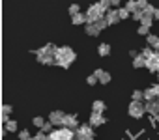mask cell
Here are the masks:
<instances>
[{
	"label": "cell",
	"mask_w": 159,
	"mask_h": 140,
	"mask_svg": "<svg viewBox=\"0 0 159 140\" xmlns=\"http://www.w3.org/2000/svg\"><path fill=\"white\" fill-rule=\"evenodd\" d=\"M54 60H56V65H60L64 69H69V65L77 60V52L71 47H67V45L66 47H58Z\"/></svg>",
	"instance_id": "1"
},
{
	"label": "cell",
	"mask_w": 159,
	"mask_h": 140,
	"mask_svg": "<svg viewBox=\"0 0 159 140\" xmlns=\"http://www.w3.org/2000/svg\"><path fill=\"white\" fill-rule=\"evenodd\" d=\"M101 19H105V11L101 10V6L99 4H92V6H88V10H86V24H94V23H98V21H101Z\"/></svg>",
	"instance_id": "2"
},
{
	"label": "cell",
	"mask_w": 159,
	"mask_h": 140,
	"mask_svg": "<svg viewBox=\"0 0 159 140\" xmlns=\"http://www.w3.org/2000/svg\"><path fill=\"white\" fill-rule=\"evenodd\" d=\"M127 114L135 120H140L146 114V103L144 101H131L127 107Z\"/></svg>",
	"instance_id": "3"
},
{
	"label": "cell",
	"mask_w": 159,
	"mask_h": 140,
	"mask_svg": "<svg viewBox=\"0 0 159 140\" xmlns=\"http://www.w3.org/2000/svg\"><path fill=\"white\" fill-rule=\"evenodd\" d=\"M77 136H83V138H88V140H96L94 127H90L88 123H81V127L77 129Z\"/></svg>",
	"instance_id": "4"
},
{
	"label": "cell",
	"mask_w": 159,
	"mask_h": 140,
	"mask_svg": "<svg viewBox=\"0 0 159 140\" xmlns=\"http://www.w3.org/2000/svg\"><path fill=\"white\" fill-rule=\"evenodd\" d=\"M62 127H67V129H71V131H77L79 127H81V121H79L77 114H66L64 125H62Z\"/></svg>",
	"instance_id": "5"
},
{
	"label": "cell",
	"mask_w": 159,
	"mask_h": 140,
	"mask_svg": "<svg viewBox=\"0 0 159 140\" xmlns=\"http://www.w3.org/2000/svg\"><path fill=\"white\" fill-rule=\"evenodd\" d=\"M64 118H66V114H64L62 110H52V112L49 114V121H51L52 125H56V127H58V125H60V127L64 125Z\"/></svg>",
	"instance_id": "6"
},
{
	"label": "cell",
	"mask_w": 159,
	"mask_h": 140,
	"mask_svg": "<svg viewBox=\"0 0 159 140\" xmlns=\"http://www.w3.org/2000/svg\"><path fill=\"white\" fill-rule=\"evenodd\" d=\"M105 121H107V118H105L103 114H96V112H92V114H90V120H88V125L96 129V127L103 125Z\"/></svg>",
	"instance_id": "7"
},
{
	"label": "cell",
	"mask_w": 159,
	"mask_h": 140,
	"mask_svg": "<svg viewBox=\"0 0 159 140\" xmlns=\"http://www.w3.org/2000/svg\"><path fill=\"white\" fill-rule=\"evenodd\" d=\"M105 19H107V23H109V26H112V24H118L122 19H120V13H118V10H111V11H107L105 13Z\"/></svg>",
	"instance_id": "8"
},
{
	"label": "cell",
	"mask_w": 159,
	"mask_h": 140,
	"mask_svg": "<svg viewBox=\"0 0 159 140\" xmlns=\"http://www.w3.org/2000/svg\"><path fill=\"white\" fill-rule=\"evenodd\" d=\"M146 114H150L152 118L159 116V99H155V101H150V103H146Z\"/></svg>",
	"instance_id": "9"
},
{
	"label": "cell",
	"mask_w": 159,
	"mask_h": 140,
	"mask_svg": "<svg viewBox=\"0 0 159 140\" xmlns=\"http://www.w3.org/2000/svg\"><path fill=\"white\" fill-rule=\"evenodd\" d=\"M146 69L150 73H155L157 75V71H159V63H157V58L155 56H152L150 60H146Z\"/></svg>",
	"instance_id": "10"
},
{
	"label": "cell",
	"mask_w": 159,
	"mask_h": 140,
	"mask_svg": "<svg viewBox=\"0 0 159 140\" xmlns=\"http://www.w3.org/2000/svg\"><path fill=\"white\" fill-rule=\"evenodd\" d=\"M71 23H73L75 26H81V24H84V26H86V23H88V21H86V13H83V11H81V13L73 15V17H71Z\"/></svg>",
	"instance_id": "11"
},
{
	"label": "cell",
	"mask_w": 159,
	"mask_h": 140,
	"mask_svg": "<svg viewBox=\"0 0 159 140\" xmlns=\"http://www.w3.org/2000/svg\"><path fill=\"white\" fill-rule=\"evenodd\" d=\"M105 108H107V105H105L101 99H96V101L92 103V112H96V114H103Z\"/></svg>",
	"instance_id": "12"
},
{
	"label": "cell",
	"mask_w": 159,
	"mask_h": 140,
	"mask_svg": "<svg viewBox=\"0 0 159 140\" xmlns=\"http://www.w3.org/2000/svg\"><path fill=\"white\" fill-rule=\"evenodd\" d=\"M84 32H86L88 36H99V34H101V28L94 23V24H86V26H84Z\"/></svg>",
	"instance_id": "13"
},
{
	"label": "cell",
	"mask_w": 159,
	"mask_h": 140,
	"mask_svg": "<svg viewBox=\"0 0 159 140\" xmlns=\"http://www.w3.org/2000/svg\"><path fill=\"white\" fill-rule=\"evenodd\" d=\"M142 92H144V103H150V101H155L157 99V95H155V92H153L152 86L146 88V90H142Z\"/></svg>",
	"instance_id": "14"
},
{
	"label": "cell",
	"mask_w": 159,
	"mask_h": 140,
	"mask_svg": "<svg viewBox=\"0 0 159 140\" xmlns=\"http://www.w3.org/2000/svg\"><path fill=\"white\" fill-rule=\"evenodd\" d=\"M124 8H125L131 15H133V13H137V11H140V10H139V4H137V0H127Z\"/></svg>",
	"instance_id": "15"
},
{
	"label": "cell",
	"mask_w": 159,
	"mask_h": 140,
	"mask_svg": "<svg viewBox=\"0 0 159 140\" xmlns=\"http://www.w3.org/2000/svg\"><path fill=\"white\" fill-rule=\"evenodd\" d=\"M98 54H99V56H109V54H111V45H109V43H101V45L98 47Z\"/></svg>",
	"instance_id": "16"
},
{
	"label": "cell",
	"mask_w": 159,
	"mask_h": 140,
	"mask_svg": "<svg viewBox=\"0 0 159 140\" xmlns=\"http://www.w3.org/2000/svg\"><path fill=\"white\" fill-rule=\"evenodd\" d=\"M133 67L135 69H140V67H146V58L142 56V54H139L135 60H133Z\"/></svg>",
	"instance_id": "17"
},
{
	"label": "cell",
	"mask_w": 159,
	"mask_h": 140,
	"mask_svg": "<svg viewBox=\"0 0 159 140\" xmlns=\"http://www.w3.org/2000/svg\"><path fill=\"white\" fill-rule=\"evenodd\" d=\"M146 43H148V47L155 49V47H157V43H159V37H157L155 34H150V36L146 37Z\"/></svg>",
	"instance_id": "18"
},
{
	"label": "cell",
	"mask_w": 159,
	"mask_h": 140,
	"mask_svg": "<svg viewBox=\"0 0 159 140\" xmlns=\"http://www.w3.org/2000/svg\"><path fill=\"white\" fill-rule=\"evenodd\" d=\"M140 54H142V56H144L146 60H150L152 56H155V49H152V47H148V45H146V47H144V49L140 50Z\"/></svg>",
	"instance_id": "19"
},
{
	"label": "cell",
	"mask_w": 159,
	"mask_h": 140,
	"mask_svg": "<svg viewBox=\"0 0 159 140\" xmlns=\"http://www.w3.org/2000/svg\"><path fill=\"white\" fill-rule=\"evenodd\" d=\"M131 101H144V92L142 90H135L131 94Z\"/></svg>",
	"instance_id": "20"
},
{
	"label": "cell",
	"mask_w": 159,
	"mask_h": 140,
	"mask_svg": "<svg viewBox=\"0 0 159 140\" xmlns=\"http://www.w3.org/2000/svg\"><path fill=\"white\" fill-rule=\"evenodd\" d=\"M32 123H34L36 127H39V129H43V125L47 123V120H45V118H41V116H36V118L32 120Z\"/></svg>",
	"instance_id": "21"
},
{
	"label": "cell",
	"mask_w": 159,
	"mask_h": 140,
	"mask_svg": "<svg viewBox=\"0 0 159 140\" xmlns=\"http://www.w3.org/2000/svg\"><path fill=\"white\" fill-rule=\"evenodd\" d=\"M4 129H6L8 133H15V131H17V121H15V120H10Z\"/></svg>",
	"instance_id": "22"
},
{
	"label": "cell",
	"mask_w": 159,
	"mask_h": 140,
	"mask_svg": "<svg viewBox=\"0 0 159 140\" xmlns=\"http://www.w3.org/2000/svg\"><path fill=\"white\" fill-rule=\"evenodd\" d=\"M153 21H155V19H153L152 15H144V17H142V21H140V24H142V26H148V28H150Z\"/></svg>",
	"instance_id": "23"
},
{
	"label": "cell",
	"mask_w": 159,
	"mask_h": 140,
	"mask_svg": "<svg viewBox=\"0 0 159 140\" xmlns=\"http://www.w3.org/2000/svg\"><path fill=\"white\" fill-rule=\"evenodd\" d=\"M30 138H32V134H30V131H28V129L19 131V140H30Z\"/></svg>",
	"instance_id": "24"
},
{
	"label": "cell",
	"mask_w": 159,
	"mask_h": 140,
	"mask_svg": "<svg viewBox=\"0 0 159 140\" xmlns=\"http://www.w3.org/2000/svg\"><path fill=\"white\" fill-rule=\"evenodd\" d=\"M67 11H69V15L73 17V15H77V13H81V6H79V4H71Z\"/></svg>",
	"instance_id": "25"
},
{
	"label": "cell",
	"mask_w": 159,
	"mask_h": 140,
	"mask_svg": "<svg viewBox=\"0 0 159 140\" xmlns=\"http://www.w3.org/2000/svg\"><path fill=\"white\" fill-rule=\"evenodd\" d=\"M137 34H139V36H146V37H148V36H150V28H148V26H142V24H140V26L137 28Z\"/></svg>",
	"instance_id": "26"
},
{
	"label": "cell",
	"mask_w": 159,
	"mask_h": 140,
	"mask_svg": "<svg viewBox=\"0 0 159 140\" xmlns=\"http://www.w3.org/2000/svg\"><path fill=\"white\" fill-rule=\"evenodd\" d=\"M34 138H36V140H49V134H47V133H43V131L39 129V131L34 134Z\"/></svg>",
	"instance_id": "27"
},
{
	"label": "cell",
	"mask_w": 159,
	"mask_h": 140,
	"mask_svg": "<svg viewBox=\"0 0 159 140\" xmlns=\"http://www.w3.org/2000/svg\"><path fill=\"white\" fill-rule=\"evenodd\" d=\"M118 13H120V19H127V17H133V15H131V13H129V11H127V10L124 8V6H122V8L118 10Z\"/></svg>",
	"instance_id": "28"
},
{
	"label": "cell",
	"mask_w": 159,
	"mask_h": 140,
	"mask_svg": "<svg viewBox=\"0 0 159 140\" xmlns=\"http://www.w3.org/2000/svg\"><path fill=\"white\" fill-rule=\"evenodd\" d=\"M99 82H101V84H109V82H111V73L105 71V73L99 77Z\"/></svg>",
	"instance_id": "29"
},
{
	"label": "cell",
	"mask_w": 159,
	"mask_h": 140,
	"mask_svg": "<svg viewBox=\"0 0 159 140\" xmlns=\"http://www.w3.org/2000/svg\"><path fill=\"white\" fill-rule=\"evenodd\" d=\"M96 82H99L96 75H88V77H86V84H90V86H94Z\"/></svg>",
	"instance_id": "30"
},
{
	"label": "cell",
	"mask_w": 159,
	"mask_h": 140,
	"mask_svg": "<svg viewBox=\"0 0 159 140\" xmlns=\"http://www.w3.org/2000/svg\"><path fill=\"white\" fill-rule=\"evenodd\" d=\"M96 24H98V26H99V28H101V30H105V28H107V26H109V23H107V19H101V21H98V23H96Z\"/></svg>",
	"instance_id": "31"
},
{
	"label": "cell",
	"mask_w": 159,
	"mask_h": 140,
	"mask_svg": "<svg viewBox=\"0 0 159 140\" xmlns=\"http://www.w3.org/2000/svg\"><path fill=\"white\" fill-rule=\"evenodd\" d=\"M142 17H144V13H142V11H137V13H133V19H135V21H139V23L142 21Z\"/></svg>",
	"instance_id": "32"
},
{
	"label": "cell",
	"mask_w": 159,
	"mask_h": 140,
	"mask_svg": "<svg viewBox=\"0 0 159 140\" xmlns=\"http://www.w3.org/2000/svg\"><path fill=\"white\" fill-rule=\"evenodd\" d=\"M103 73H105V69H101V67H98V69H96V71H94V75L98 77V81H99V77H101Z\"/></svg>",
	"instance_id": "33"
},
{
	"label": "cell",
	"mask_w": 159,
	"mask_h": 140,
	"mask_svg": "<svg viewBox=\"0 0 159 140\" xmlns=\"http://www.w3.org/2000/svg\"><path fill=\"white\" fill-rule=\"evenodd\" d=\"M139 54H140V52H137V50H135V49H131V50H129V56H131V58H133V60H135V58H137V56H139Z\"/></svg>",
	"instance_id": "34"
},
{
	"label": "cell",
	"mask_w": 159,
	"mask_h": 140,
	"mask_svg": "<svg viewBox=\"0 0 159 140\" xmlns=\"http://www.w3.org/2000/svg\"><path fill=\"white\" fill-rule=\"evenodd\" d=\"M153 88V92H155V95H157V99H159V84H155V86H152Z\"/></svg>",
	"instance_id": "35"
},
{
	"label": "cell",
	"mask_w": 159,
	"mask_h": 140,
	"mask_svg": "<svg viewBox=\"0 0 159 140\" xmlns=\"http://www.w3.org/2000/svg\"><path fill=\"white\" fill-rule=\"evenodd\" d=\"M112 8H118L120 10V0H112Z\"/></svg>",
	"instance_id": "36"
},
{
	"label": "cell",
	"mask_w": 159,
	"mask_h": 140,
	"mask_svg": "<svg viewBox=\"0 0 159 140\" xmlns=\"http://www.w3.org/2000/svg\"><path fill=\"white\" fill-rule=\"evenodd\" d=\"M153 19H157V21H159V8L155 10V15H153Z\"/></svg>",
	"instance_id": "37"
},
{
	"label": "cell",
	"mask_w": 159,
	"mask_h": 140,
	"mask_svg": "<svg viewBox=\"0 0 159 140\" xmlns=\"http://www.w3.org/2000/svg\"><path fill=\"white\" fill-rule=\"evenodd\" d=\"M155 58H157V63H159V52H155Z\"/></svg>",
	"instance_id": "38"
},
{
	"label": "cell",
	"mask_w": 159,
	"mask_h": 140,
	"mask_svg": "<svg viewBox=\"0 0 159 140\" xmlns=\"http://www.w3.org/2000/svg\"><path fill=\"white\" fill-rule=\"evenodd\" d=\"M155 52H159V43H157V47H155Z\"/></svg>",
	"instance_id": "39"
},
{
	"label": "cell",
	"mask_w": 159,
	"mask_h": 140,
	"mask_svg": "<svg viewBox=\"0 0 159 140\" xmlns=\"http://www.w3.org/2000/svg\"><path fill=\"white\" fill-rule=\"evenodd\" d=\"M30 140H36V138H34V136H32V138H30Z\"/></svg>",
	"instance_id": "40"
},
{
	"label": "cell",
	"mask_w": 159,
	"mask_h": 140,
	"mask_svg": "<svg viewBox=\"0 0 159 140\" xmlns=\"http://www.w3.org/2000/svg\"><path fill=\"white\" fill-rule=\"evenodd\" d=\"M157 79H159V77H157ZM157 84H159V81H157Z\"/></svg>",
	"instance_id": "41"
},
{
	"label": "cell",
	"mask_w": 159,
	"mask_h": 140,
	"mask_svg": "<svg viewBox=\"0 0 159 140\" xmlns=\"http://www.w3.org/2000/svg\"><path fill=\"white\" fill-rule=\"evenodd\" d=\"M157 77H159V71H157Z\"/></svg>",
	"instance_id": "42"
}]
</instances>
